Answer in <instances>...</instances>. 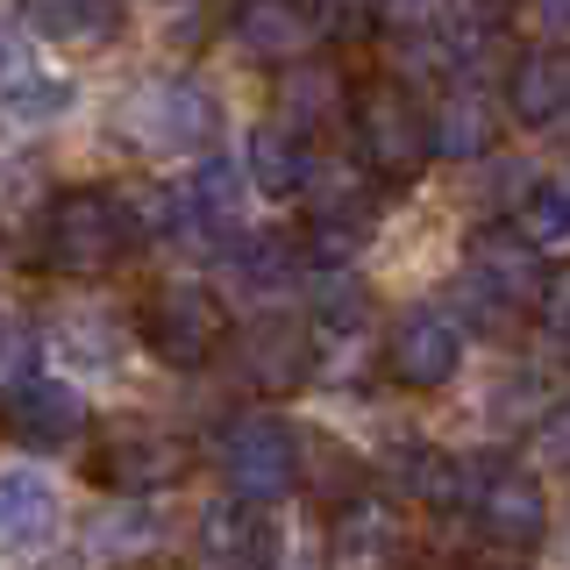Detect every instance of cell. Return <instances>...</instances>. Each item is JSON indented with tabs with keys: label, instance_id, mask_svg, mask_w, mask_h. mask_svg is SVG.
Listing matches in <instances>:
<instances>
[{
	"label": "cell",
	"instance_id": "1",
	"mask_svg": "<svg viewBox=\"0 0 570 570\" xmlns=\"http://www.w3.org/2000/svg\"><path fill=\"white\" fill-rule=\"evenodd\" d=\"M36 222H43V249H36V257L58 278H100L150 236L136 200H121V193H107V186H71L36 214Z\"/></svg>",
	"mask_w": 570,
	"mask_h": 570
},
{
	"label": "cell",
	"instance_id": "2",
	"mask_svg": "<svg viewBox=\"0 0 570 570\" xmlns=\"http://www.w3.org/2000/svg\"><path fill=\"white\" fill-rule=\"evenodd\" d=\"M214 463H222L228 492L249 507H278L307 478V435L278 414H236L214 428Z\"/></svg>",
	"mask_w": 570,
	"mask_h": 570
},
{
	"label": "cell",
	"instance_id": "3",
	"mask_svg": "<svg viewBox=\"0 0 570 570\" xmlns=\"http://www.w3.org/2000/svg\"><path fill=\"white\" fill-rule=\"evenodd\" d=\"M115 129L136 142L142 157H186V150H207L222 136V107L200 79H150L121 100Z\"/></svg>",
	"mask_w": 570,
	"mask_h": 570
},
{
	"label": "cell",
	"instance_id": "4",
	"mask_svg": "<svg viewBox=\"0 0 570 570\" xmlns=\"http://www.w3.org/2000/svg\"><path fill=\"white\" fill-rule=\"evenodd\" d=\"M86 463H94V485L121 492V499H150V492H171L193 471V450L178 435H165L157 421L121 414V421L94 428V456Z\"/></svg>",
	"mask_w": 570,
	"mask_h": 570
},
{
	"label": "cell",
	"instance_id": "5",
	"mask_svg": "<svg viewBox=\"0 0 570 570\" xmlns=\"http://www.w3.org/2000/svg\"><path fill=\"white\" fill-rule=\"evenodd\" d=\"M136 335H142V350H150L157 364H171V371H200L207 356L228 343V307L207 293V285L171 278V285H157V293L142 299Z\"/></svg>",
	"mask_w": 570,
	"mask_h": 570
},
{
	"label": "cell",
	"instance_id": "6",
	"mask_svg": "<svg viewBox=\"0 0 570 570\" xmlns=\"http://www.w3.org/2000/svg\"><path fill=\"white\" fill-rule=\"evenodd\" d=\"M463 507H471V521L485 528V542H499V549H534L549 534V492H542V478L513 456L463 463Z\"/></svg>",
	"mask_w": 570,
	"mask_h": 570
},
{
	"label": "cell",
	"instance_id": "7",
	"mask_svg": "<svg viewBox=\"0 0 570 570\" xmlns=\"http://www.w3.org/2000/svg\"><path fill=\"white\" fill-rule=\"evenodd\" d=\"M350 121H356V150H364V165L379 178H414L428 157H435V150H428V107L406 94L400 79L356 86Z\"/></svg>",
	"mask_w": 570,
	"mask_h": 570
},
{
	"label": "cell",
	"instance_id": "8",
	"mask_svg": "<svg viewBox=\"0 0 570 570\" xmlns=\"http://www.w3.org/2000/svg\"><path fill=\"white\" fill-rule=\"evenodd\" d=\"M463 285L485 299V314H534L542 307V285H549V264L513 222H485L463 249Z\"/></svg>",
	"mask_w": 570,
	"mask_h": 570
},
{
	"label": "cell",
	"instance_id": "9",
	"mask_svg": "<svg viewBox=\"0 0 570 570\" xmlns=\"http://www.w3.org/2000/svg\"><path fill=\"white\" fill-rule=\"evenodd\" d=\"M86 400L71 392L65 379H8L0 392V435L14 442V450H71V442L86 435Z\"/></svg>",
	"mask_w": 570,
	"mask_h": 570
},
{
	"label": "cell",
	"instance_id": "10",
	"mask_svg": "<svg viewBox=\"0 0 570 570\" xmlns=\"http://www.w3.org/2000/svg\"><path fill=\"white\" fill-rule=\"evenodd\" d=\"M456 364H463V335H456V321L442 307H406L385 328V379L392 385L435 392V385L456 379Z\"/></svg>",
	"mask_w": 570,
	"mask_h": 570
},
{
	"label": "cell",
	"instance_id": "11",
	"mask_svg": "<svg viewBox=\"0 0 570 570\" xmlns=\"http://www.w3.org/2000/svg\"><path fill=\"white\" fill-rule=\"evenodd\" d=\"M200 549L222 570H278V513L249 499H214L200 513Z\"/></svg>",
	"mask_w": 570,
	"mask_h": 570
},
{
	"label": "cell",
	"instance_id": "12",
	"mask_svg": "<svg viewBox=\"0 0 570 570\" xmlns=\"http://www.w3.org/2000/svg\"><path fill=\"white\" fill-rule=\"evenodd\" d=\"M243 371L257 392H272V400H285V392H299L314 379V328L293 314H264L249 321L243 335Z\"/></svg>",
	"mask_w": 570,
	"mask_h": 570
},
{
	"label": "cell",
	"instance_id": "13",
	"mask_svg": "<svg viewBox=\"0 0 570 570\" xmlns=\"http://www.w3.org/2000/svg\"><path fill=\"white\" fill-rule=\"evenodd\" d=\"M507 115L521 129H549L570 115V43H528L507 71Z\"/></svg>",
	"mask_w": 570,
	"mask_h": 570
},
{
	"label": "cell",
	"instance_id": "14",
	"mask_svg": "<svg viewBox=\"0 0 570 570\" xmlns=\"http://www.w3.org/2000/svg\"><path fill=\"white\" fill-rule=\"evenodd\" d=\"M328 557H335V570H400L406 542H400V521H392L385 499H343L335 507Z\"/></svg>",
	"mask_w": 570,
	"mask_h": 570
},
{
	"label": "cell",
	"instance_id": "15",
	"mask_svg": "<svg viewBox=\"0 0 570 570\" xmlns=\"http://www.w3.org/2000/svg\"><path fill=\"white\" fill-rule=\"evenodd\" d=\"M50 534H58V492H50V478L8 463L0 471V557H36Z\"/></svg>",
	"mask_w": 570,
	"mask_h": 570
},
{
	"label": "cell",
	"instance_id": "16",
	"mask_svg": "<svg viewBox=\"0 0 570 570\" xmlns=\"http://www.w3.org/2000/svg\"><path fill=\"white\" fill-rule=\"evenodd\" d=\"M499 136V107L478 79H456L450 94L435 100V115H428V150L450 157V165H463V157H485Z\"/></svg>",
	"mask_w": 570,
	"mask_h": 570
},
{
	"label": "cell",
	"instance_id": "17",
	"mask_svg": "<svg viewBox=\"0 0 570 570\" xmlns=\"http://www.w3.org/2000/svg\"><path fill=\"white\" fill-rule=\"evenodd\" d=\"M228 29H236V43L249 58H272V65H293L314 50L321 36V14L314 8H285V0H249V8L228 14Z\"/></svg>",
	"mask_w": 570,
	"mask_h": 570
},
{
	"label": "cell",
	"instance_id": "18",
	"mask_svg": "<svg viewBox=\"0 0 570 570\" xmlns=\"http://www.w3.org/2000/svg\"><path fill=\"white\" fill-rule=\"evenodd\" d=\"M314 165H321V157L307 150V136L285 129V121H264V129L249 136V186H257L264 200H293V193H307Z\"/></svg>",
	"mask_w": 570,
	"mask_h": 570
},
{
	"label": "cell",
	"instance_id": "19",
	"mask_svg": "<svg viewBox=\"0 0 570 570\" xmlns=\"http://www.w3.org/2000/svg\"><path fill=\"white\" fill-rule=\"evenodd\" d=\"M71 107V79L43 71L36 58H8L0 65V115L8 121H50Z\"/></svg>",
	"mask_w": 570,
	"mask_h": 570
},
{
	"label": "cell",
	"instance_id": "20",
	"mask_svg": "<svg viewBox=\"0 0 570 570\" xmlns=\"http://www.w3.org/2000/svg\"><path fill=\"white\" fill-rule=\"evenodd\" d=\"M321 285H314V343L321 335H335V343H343V335H356L371 321V293L364 285H356L350 272H314Z\"/></svg>",
	"mask_w": 570,
	"mask_h": 570
},
{
	"label": "cell",
	"instance_id": "21",
	"mask_svg": "<svg viewBox=\"0 0 570 570\" xmlns=\"http://www.w3.org/2000/svg\"><path fill=\"white\" fill-rule=\"evenodd\" d=\"M29 29L50 36V43H107V36H121V8H29Z\"/></svg>",
	"mask_w": 570,
	"mask_h": 570
},
{
	"label": "cell",
	"instance_id": "22",
	"mask_svg": "<svg viewBox=\"0 0 570 570\" xmlns=\"http://www.w3.org/2000/svg\"><path fill=\"white\" fill-rule=\"evenodd\" d=\"M299 272H307V249H299L293 236H272V243H243L236 249V278L243 285H293Z\"/></svg>",
	"mask_w": 570,
	"mask_h": 570
},
{
	"label": "cell",
	"instance_id": "23",
	"mask_svg": "<svg viewBox=\"0 0 570 570\" xmlns=\"http://www.w3.org/2000/svg\"><path fill=\"white\" fill-rule=\"evenodd\" d=\"M513 222H521V236L542 249V243H563L570 236V186L563 178H549V186H534L528 200H521V214H513Z\"/></svg>",
	"mask_w": 570,
	"mask_h": 570
},
{
	"label": "cell",
	"instance_id": "24",
	"mask_svg": "<svg viewBox=\"0 0 570 570\" xmlns=\"http://www.w3.org/2000/svg\"><path fill=\"white\" fill-rule=\"evenodd\" d=\"M142 542H150V513H129V521H94V557L100 563H129Z\"/></svg>",
	"mask_w": 570,
	"mask_h": 570
},
{
	"label": "cell",
	"instance_id": "25",
	"mask_svg": "<svg viewBox=\"0 0 570 570\" xmlns=\"http://www.w3.org/2000/svg\"><path fill=\"white\" fill-rule=\"evenodd\" d=\"M534 314H542V335H549V343L570 350V264H563V272H549L542 307H534Z\"/></svg>",
	"mask_w": 570,
	"mask_h": 570
},
{
	"label": "cell",
	"instance_id": "26",
	"mask_svg": "<svg viewBox=\"0 0 570 570\" xmlns=\"http://www.w3.org/2000/svg\"><path fill=\"white\" fill-rule=\"evenodd\" d=\"M542 450L557 456V463H570V406H557V414H542Z\"/></svg>",
	"mask_w": 570,
	"mask_h": 570
},
{
	"label": "cell",
	"instance_id": "27",
	"mask_svg": "<svg viewBox=\"0 0 570 570\" xmlns=\"http://www.w3.org/2000/svg\"><path fill=\"white\" fill-rule=\"evenodd\" d=\"M485 570H521V563H485Z\"/></svg>",
	"mask_w": 570,
	"mask_h": 570
},
{
	"label": "cell",
	"instance_id": "28",
	"mask_svg": "<svg viewBox=\"0 0 570 570\" xmlns=\"http://www.w3.org/2000/svg\"><path fill=\"white\" fill-rule=\"evenodd\" d=\"M563 186H570V171H563Z\"/></svg>",
	"mask_w": 570,
	"mask_h": 570
}]
</instances>
